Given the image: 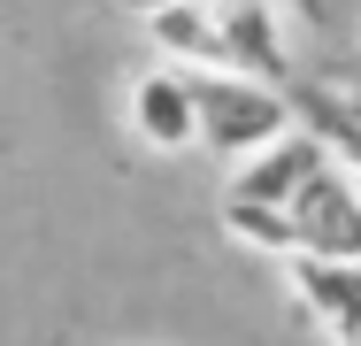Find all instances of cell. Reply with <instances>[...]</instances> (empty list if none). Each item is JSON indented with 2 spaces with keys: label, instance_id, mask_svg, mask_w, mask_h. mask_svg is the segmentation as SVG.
Here are the masks:
<instances>
[{
  "label": "cell",
  "instance_id": "obj_10",
  "mask_svg": "<svg viewBox=\"0 0 361 346\" xmlns=\"http://www.w3.org/2000/svg\"><path fill=\"white\" fill-rule=\"evenodd\" d=\"M116 8H131V16H161L169 0H116Z\"/></svg>",
  "mask_w": 361,
  "mask_h": 346
},
{
  "label": "cell",
  "instance_id": "obj_6",
  "mask_svg": "<svg viewBox=\"0 0 361 346\" xmlns=\"http://www.w3.org/2000/svg\"><path fill=\"white\" fill-rule=\"evenodd\" d=\"M285 277L300 292V308L338 339L346 323L361 316V262H331V254H285Z\"/></svg>",
  "mask_w": 361,
  "mask_h": 346
},
{
  "label": "cell",
  "instance_id": "obj_5",
  "mask_svg": "<svg viewBox=\"0 0 361 346\" xmlns=\"http://www.w3.org/2000/svg\"><path fill=\"white\" fill-rule=\"evenodd\" d=\"M131 138L154 154H185L192 146V77L185 69H146L131 85Z\"/></svg>",
  "mask_w": 361,
  "mask_h": 346
},
{
  "label": "cell",
  "instance_id": "obj_8",
  "mask_svg": "<svg viewBox=\"0 0 361 346\" xmlns=\"http://www.w3.org/2000/svg\"><path fill=\"white\" fill-rule=\"evenodd\" d=\"M154 23V47L177 54V62H200V69H223V31H216V8L208 0H169Z\"/></svg>",
  "mask_w": 361,
  "mask_h": 346
},
{
  "label": "cell",
  "instance_id": "obj_7",
  "mask_svg": "<svg viewBox=\"0 0 361 346\" xmlns=\"http://www.w3.org/2000/svg\"><path fill=\"white\" fill-rule=\"evenodd\" d=\"M292 116H307L300 131L323 138V154L346 169V177H361V93H338V85H300V93H285Z\"/></svg>",
  "mask_w": 361,
  "mask_h": 346
},
{
  "label": "cell",
  "instance_id": "obj_11",
  "mask_svg": "<svg viewBox=\"0 0 361 346\" xmlns=\"http://www.w3.org/2000/svg\"><path fill=\"white\" fill-rule=\"evenodd\" d=\"M338 346H361V316H354V323H346V331H338Z\"/></svg>",
  "mask_w": 361,
  "mask_h": 346
},
{
  "label": "cell",
  "instance_id": "obj_1",
  "mask_svg": "<svg viewBox=\"0 0 361 346\" xmlns=\"http://www.w3.org/2000/svg\"><path fill=\"white\" fill-rule=\"evenodd\" d=\"M292 124H300V116H292L285 85H262V77H238V69L192 77V146H208V154L246 162L254 146H269V138L292 131Z\"/></svg>",
  "mask_w": 361,
  "mask_h": 346
},
{
  "label": "cell",
  "instance_id": "obj_2",
  "mask_svg": "<svg viewBox=\"0 0 361 346\" xmlns=\"http://www.w3.org/2000/svg\"><path fill=\"white\" fill-rule=\"evenodd\" d=\"M292 223V254H331V262H361V185L331 162L315 169L300 193L285 201Z\"/></svg>",
  "mask_w": 361,
  "mask_h": 346
},
{
  "label": "cell",
  "instance_id": "obj_9",
  "mask_svg": "<svg viewBox=\"0 0 361 346\" xmlns=\"http://www.w3.org/2000/svg\"><path fill=\"white\" fill-rule=\"evenodd\" d=\"M223 231H231V239H246V246H262V254H292V223H285V208L223 201Z\"/></svg>",
  "mask_w": 361,
  "mask_h": 346
},
{
  "label": "cell",
  "instance_id": "obj_4",
  "mask_svg": "<svg viewBox=\"0 0 361 346\" xmlns=\"http://www.w3.org/2000/svg\"><path fill=\"white\" fill-rule=\"evenodd\" d=\"M223 31V69L285 85V39H277V0H208Z\"/></svg>",
  "mask_w": 361,
  "mask_h": 346
},
{
  "label": "cell",
  "instance_id": "obj_3",
  "mask_svg": "<svg viewBox=\"0 0 361 346\" xmlns=\"http://www.w3.org/2000/svg\"><path fill=\"white\" fill-rule=\"evenodd\" d=\"M315 169H331V154H323V138L315 131H277L269 146H254L238 169H231V201H254V208H285Z\"/></svg>",
  "mask_w": 361,
  "mask_h": 346
}]
</instances>
